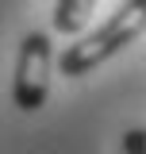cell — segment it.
<instances>
[{"instance_id":"obj_1","label":"cell","mask_w":146,"mask_h":154,"mask_svg":"<svg viewBox=\"0 0 146 154\" xmlns=\"http://www.w3.org/2000/svg\"><path fill=\"white\" fill-rule=\"evenodd\" d=\"M142 31H146V0H127L100 31H92V35H85L81 42L65 46V54L58 58V69L65 77H85L89 69H96L104 58H111L115 50L131 46Z\"/></svg>"},{"instance_id":"obj_2","label":"cell","mask_w":146,"mask_h":154,"mask_svg":"<svg viewBox=\"0 0 146 154\" xmlns=\"http://www.w3.org/2000/svg\"><path fill=\"white\" fill-rule=\"evenodd\" d=\"M50 93V35L31 31L23 38V50L16 62V85H12V100L19 112H38Z\"/></svg>"},{"instance_id":"obj_3","label":"cell","mask_w":146,"mask_h":154,"mask_svg":"<svg viewBox=\"0 0 146 154\" xmlns=\"http://www.w3.org/2000/svg\"><path fill=\"white\" fill-rule=\"evenodd\" d=\"M92 4H96V0H58L54 31H62V35L85 31V23H89V16H92Z\"/></svg>"},{"instance_id":"obj_4","label":"cell","mask_w":146,"mask_h":154,"mask_svg":"<svg viewBox=\"0 0 146 154\" xmlns=\"http://www.w3.org/2000/svg\"><path fill=\"white\" fill-rule=\"evenodd\" d=\"M123 150H127V154H146V127L123 135Z\"/></svg>"}]
</instances>
